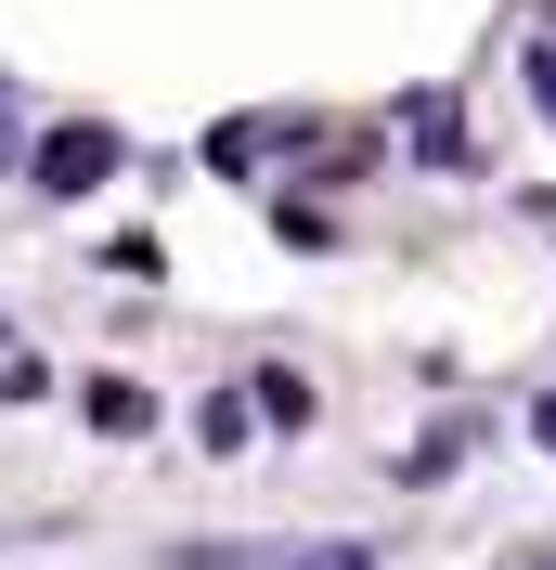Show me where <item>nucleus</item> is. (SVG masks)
Returning a JSON list of instances; mask_svg holds the SVG:
<instances>
[{"label":"nucleus","instance_id":"obj_3","mask_svg":"<svg viewBox=\"0 0 556 570\" xmlns=\"http://www.w3.org/2000/svg\"><path fill=\"white\" fill-rule=\"evenodd\" d=\"M246 415H259V428H311V415H324V390L298 376V363H259V376H246Z\"/></svg>","mask_w":556,"mask_h":570},{"label":"nucleus","instance_id":"obj_10","mask_svg":"<svg viewBox=\"0 0 556 570\" xmlns=\"http://www.w3.org/2000/svg\"><path fill=\"white\" fill-rule=\"evenodd\" d=\"M530 441H544V454H556V390H544V402H530Z\"/></svg>","mask_w":556,"mask_h":570},{"label":"nucleus","instance_id":"obj_9","mask_svg":"<svg viewBox=\"0 0 556 570\" xmlns=\"http://www.w3.org/2000/svg\"><path fill=\"white\" fill-rule=\"evenodd\" d=\"M13 117H27V91H13V78H0V156H13Z\"/></svg>","mask_w":556,"mask_h":570},{"label":"nucleus","instance_id":"obj_6","mask_svg":"<svg viewBox=\"0 0 556 570\" xmlns=\"http://www.w3.org/2000/svg\"><path fill=\"white\" fill-rule=\"evenodd\" d=\"M415 156H427V169H466V117H453V105H415Z\"/></svg>","mask_w":556,"mask_h":570},{"label":"nucleus","instance_id":"obj_8","mask_svg":"<svg viewBox=\"0 0 556 570\" xmlns=\"http://www.w3.org/2000/svg\"><path fill=\"white\" fill-rule=\"evenodd\" d=\"M195 441H208V454H234V441H246V390H220V402H195Z\"/></svg>","mask_w":556,"mask_h":570},{"label":"nucleus","instance_id":"obj_2","mask_svg":"<svg viewBox=\"0 0 556 570\" xmlns=\"http://www.w3.org/2000/svg\"><path fill=\"white\" fill-rule=\"evenodd\" d=\"M169 570H376V544H285V532H259V544H169Z\"/></svg>","mask_w":556,"mask_h":570},{"label":"nucleus","instance_id":"obj_5","mask_svg":"<svg viewBox=\"0 0 556 570\" xmlns=\"http://www.w3.org/2000/svg\"><path fill=\"white\" fill-rule=\"evenodd\" d=\"M272 142H285V117H220V130H208V169H220V181H246Z\"/></svg>","mask_w":556,"mask_h":570},{"label":"nucleus","instance_id":"obj_1","mask_svg":"<svg viewBox=\"0 0 556 570\" xmlns=\"http://www.w3.org/2000/svg\"><path fill=\"white\" fill-rule=\"evenodd\" d=\"M117 156H130V142H117L105 117H52V130L27 142V195H52V208H78L91 181H117Z\"/></svg>","mask_w":556,"mask_h":570},{"label":"nucleus","instance_id":"obj_7","mask_svg":"<svg viewBox=\"0 0 556 570\" xmlns=\"http://www.w3.org/2000/svg\"><path fill=\"white\" fill-rule=\"evenodd\" d=\"M518 78H530V117L556 130V27H530V52H518Z\"/></svg>","mask_w":556,"mask_h":570},{"label":"nucleus","instance_id":"obj_4","mask_svg":"<svg viewBox=\"0 0 556 570\" xmlns=\"http://www.w3.org/2000/svg\"><path fill=\"white\" fill-rule=\"evenodd\" d=\"M78 415L105 428V441H142V428H156V390H142V376H91V390H78Z\"/></svg>","mask_w":556,"mask_h":570}]
</instances>
